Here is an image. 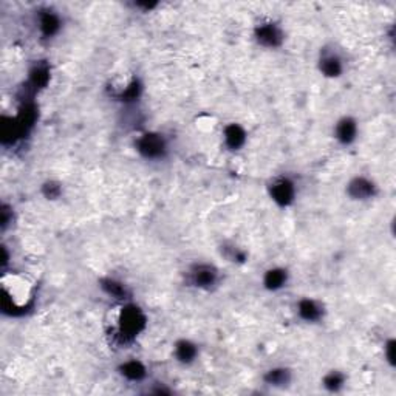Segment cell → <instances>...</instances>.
Segmentation results:
<instances>
[{"label": "cell", "instance_id": "1", "mask_svg": "<svg viewBox=\"0 0 396 396\" xmlns=\"http://www.w3.org/2000/svg\"><path fill=\"white\" fill-rule=\"evenodd\" d=\"M34 283L19 273L2 276V311L10 318H22L34 307Z\"/></svg>", "mask_w": 396, "mask_h": 396}, {"label": "cell", "instance_id": "2", "mask_svg": "<svg viewBox=\"0 0 396 396\" xmlns=\"http://www.w3.org/2000/svg\"><path fill=\"white\" fill-rule=\"evenodd\" d=\"M147 314L144 313L140 305L133 303L132 301L121 302L112 318L110 336L113 342L121 347L130 345L147 328Z\"/></svg>", "mask_w": 396, "mask_h": 396}, {"label": "cell", "instance_id": "3", "mask_svg": "<svg viewBox=\"0 0 396 396\" xmlns=\"http://www.w3.org/2000/svg\"><path fill=\"white\" fill-rule=\"evenodd\" d=\"M133 147L137 154L146 161H163L167 158L170 152V144L165 133L157 130L141 132L135 137Z\"/></svg>", "mask_w": 396, "mask_h": 396}, {"label": "cell", "instance_id": "4", "mask_svg": "<svg viewBox=\"0 0 396 396\" xmlns=\"http://www.w3.org/2000/svg\"><path fill=\"white\" fill-rule=\"evenodd\" d=\"M222 282L220 269L208 262H195L187 268L186 283L200 291H212Z\"/></svg>", "mask_w": 396, "mask_h": 396}, {"label": "cell", "instance_id": "5", "mask_svg": "<svg viewBox=\"0 0 396 396\" xmlns=\"http://www.w3.org/2000/svg\"><path fill=\"white\" fill-rule=\"evenodd\" d=\"M266 191L271 202L282 209L291 208L297 200V195H299V187H297L296 179L290 175L274 177L268 183Z\"/></svg>", "mask_w": 396, "mask_h": 396}, {"label": "cell", "instance_id": "6", "mask_svg": "<svg viewBox=\"0 0 396 396\" xmlns=\"http://www.w3.org/2000/svg\"><path fill=\"white\" fill-rule=\"evenodd\" d=\"M345 194L352 202L368 203L380 195V186L372 177L355 175L348 179L345 186Z\"/></svg>", "mask_w": 396, "mask_h": 396}, {"label": "cell", "instance_id": "7", "mask_svg": "<svg viewBox=\"0 0 396 396\" xmlns=\"http://www.w3.org/2000/svg\"><path fill=\"white\" fill-rule=\"evenodd\" d=\"M254 39L260 47L268 50H277L285 43V31L282 25L273 19L260 21L254 26Z\"/></svg>", "mask_w": 396, "mask_h": 396}, {"label": "cell", "instance_id": "8", "mask_svg": "<svg viewBox=\"0 0 396 396\" xmlns=\"http://www.w3.org/2000/svg\"><path fill=\"white\" fill-rule=\"evenodd\" d=\"M345 68V59L340 55L339 50H336L333 45L321 48L318 58V70L323 78L339 79L344 76Z\"/></svg>", "mask_w": 396, "mask_h": 396}, {"label": "cell", "instance_id": "9", "mask_svg": "<svg viewBox=\"0 0 396 396\" xmlns=\"http://www.w3.org/2000/svg\"><path fill=\"white\" fill-rule=\"evenodd\" d=\"M62 26H64V19L59 11L53 10V8H42L36 13V28L42 39H55L62 31Z\"/></svg>", "mask_w": 396, "mask_h": 396}, {"label": "cell", "instance_id": "10", "mask_svg": "<svg viewBox=\"0 0 396 396\" xmlns=\"http://www.w3.org/2000/svg\"><path fill=\"white\" fill-rule=\"evenodd\" d=\"M296 314L297 318L308 323V325H316V323H321L325 319L327 308L322 301L305 296L296 302Z\"/></svg>", "mask_w": 396, "mask_h": 396}, {"label": "cell", "instance_id": "11", "mask_svg": "<svg viewBox=\"0 0 396 396\" xmlns=\"http://www.w3.org/2000/svg\"><path fill=\"white\" fill-rule=\"evenodd\" d=\"M359 123L352 115L340 116V118L333 125V138H335L340 146L350 147L359 138Z\"/></svg>", "mask_w": 396, "mask_h": 396}, {"label": "cell", "instance_id": "12", "mask_svg": "<svg viewBox=\"0 0 396 396\" xmlns=\"http://www.w3.org/2000/svg\"><path fill=\"white\" fill-rule=\"evenodd\" d=\"M290 281H291L290 269L281 265H274V266H269L264 273L262 286L268 293H278L285 290Z\"/></svg>", "mask_w": 396, "mask_h": 396}, {"label": "cell", "instance_id": "13", "mask_svg": "<svg viewBox=\"0 0 396 396\" xmlns=\"http://www.w3.org/2000/svg\"><path fill=\"white\" fill-rule=\"evenodd\" d=\"M222 140L229 152H240L248 142V130L239 123H229L223 127Z\"/></svg>", "mask_w": 396, "mask_h": 396}, {"label": "cell", "instance_id": "14", "mask_svg": "<svg viewBox=\"0 0 396 396\" xmlns=\"http://www.w3.org/2000/svg\"><path fill=\"white\" fill-rule=\"evenodd\" d=\"M172 355L178 364L189 367L195 364L198 358H200V347H198L197 342H194L192 339L179 338L175 340Z\"/></svg>", "mask_w": 396, "mask_h": 396}, {"label": "cell", "instance_id": "15", "mask_svg": "<svg viewBox=\"0 0 396 396\" xmlns=\"http://www.w3.org/2000/svg\"><path fill=\"white\" fill-rule=\"evenodd\" d=\"M118 375L127 382L137 384V382H144L147 380L149 370H147V365L142 361L132 358L118 365Z\"/></svg>", "mask_w": 396, "mask_h": 396}, {"label": "cell", "instance_id": "16", "mask_svg": "<svg viewBox=\"0 0 396 396\" xmlns=\"http://www.w3.org/2000/svg\"><path fill=\"white\" fill-rule=\"evenodd\" d=\"M99 288H101L103 293H105L115 301H118V302L130 301L132 293L129 290V286L125 285L123 281H120V278L110 277V276L99 278Z\"/></svg>", "mask_w": 396, "mask_h": 396}, {"label": "cell", "instance_id": "17", "mask_svg": "<svg viewBox=\"0 0 396 396\" xmlns=\"http://www.w3.org/2000/svg\"><path fill=\"white\" fill-rule=\"evenodd\" d=\"M293 377L294 375L290 367L276 365L268 368L264 373V382L269 387H274V389H285L293 382Z\"/></svg>", "mask_w": 396, "mask_h": 396}, {"label": "cell", "instance_id": "18", "mask_svg": "<svg viewBox=\"0 0 396 396\" xmlns=\"http://www.w3.org/2000/svg\"><path fill=\"white\" fill-rule=\"evenodd\" d=\"M50 80V67L43 62H38L30 68L28 75V85L31 90H41L45 88Z\"/></svg>", "mask_w": 396, "mask_h": 396}, {"label": "cell", "instance_id": "19", "mask_svg": "<svg viewBox=\"0 0 396 396\" xmlns=\"http://www.w3.org/2000/svg\"><path fill=\"white\" fill-rule=\"evenodd\" d=\"M321 384L328 393H339L347 384V375L342 370H330L323 375Z\"/></svg>", "mask_w": 396, "mask_h": 396}, {"label": "cell", "instance_id": "20", "mask_svg": "<svg viewBox=\"0 0 396 396\" xmlns=\"http://www.w3.org/2000/svg\"><path fill=\"white\" fill-rule=\"evenodd\" d=\"M223 256L226 257L232 264H245L248 260V253L245 249L237 248V246H224L223 248Z\"/></svg>", "mask_w": 396, "mask_h": 396}, {"label": "cell", "instance_id": "21", "mask_svg": "<svg viewBox=\"0 0 396 396\" xmlns=\"http://www.w3.org/2000/svg\"><path fill=\"white\" fill-rule=\"evenodd\" d=\"M42 195L47 198V200H58L62 195V186L61 183L55 182V179H48L42 184Z\"/></svg>", "mask_w": 396, "mask_h": 396}, {"label": "cell", "instance_id": "22", "mask_svg": "<svg viewBox=\"0 0 396 396\" xmlns=\"http://www.w3.org/2000/svg\"><path fill=\"white\" fill-rule=\"evenodd\" d=\"M395 358H396V340L395 338H389L384 342V359L390 368H395L396 365Z\"/></svg>", "mask_w": 396, "mask_h": 396}, {"label": "cell", "instance_id": "23", "mask_svg": "<svg viewBox=\"0 0 396 396\" xmlns=\"http://www.w3.org/2000/svg\"><path fill=\"white\" fill-rule=\"evenodd\" d=\"M2 211H0V226H2V231H6V228L10 226V224L13 223V208L10 204H6L4 203L2 204V208H0Z\"/></svg>", "mask_w": 396, "mask_h": 396}]
</instances>
